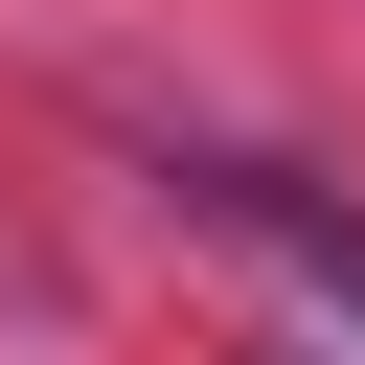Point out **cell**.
Returning a JSON list of instances; mask_svg holds the SVG:
<instances>
[{
    "label": "cell",
    "instance_id": "obj_1",
    "mask_svg": "<svg viewBox=\"0 0 365 365\" xmlns=\"http://www.w3.org/2000/svg\"><path fill=\"white\" fill-rule=\"evenodd\" d=\"M160 182H182V228H228V251H251L342 365H365V205H319V182H297V160H251V137H160Z\"/></svg>",
    "mask_w": 365,
    "mask_h": 365
}]
</instances>
